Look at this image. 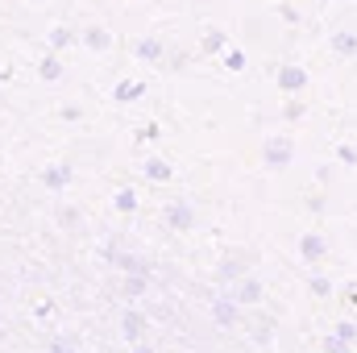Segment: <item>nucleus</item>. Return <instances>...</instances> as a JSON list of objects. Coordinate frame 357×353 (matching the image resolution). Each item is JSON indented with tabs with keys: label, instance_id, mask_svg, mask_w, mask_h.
<instances>
[{
	"label": "nucleus",
	"instance_id": "f257e3e1",
	"mask_svg": "<svg viewBox=\"0 0 357 353\" xmlns=\"http://www.w3.org/2000/svg\"><path fill=\"white\" fill-rule=\"evenodd\" d=\"M262 158H266V167H291V158H295L291 137H270L262 146Z\"/></svg>",
	"mask_w": 357,
	"mask_h": 353
},
{
	"label": "nucleus",
	"instance_id": "f03ea898",
	"mask_svg": "<svg viewBox=\"0 0 357 353\" xmlns=\"http://www.w3.org/2000/svg\"><path fill=\"white\" fill-rule=\"evenodd\" d=\"M278 88L282 91H303L307 88V71H303V67H278Z\"/></svg>",
	"mask_w": 357,
	"mask_h": 353
},
{
	"label": "nucleus",
	"instance_id": "7ed1b4c3",
	"mask_svg": "<svg viewBox=\"0 0 357 353\" xmlns=\"http://www.w3.org/2000/svg\"><path fill=\"white\" fill-rule=\"evenodd\" d=\"M167 225H171V229H178V233H187V229L195 225L191 204H171V208H167Z\"/></svg>",
	"mask_w": 357,
	"mask_h": 353
},
{
	"label": "nucleus",
	"instance_id": "20e7f679",
	"mask_svg": "<svg viewBox=\"0 0 357 353\" xmlns=\"http://www.w3.org/2000/svg\"><path fill=\"white\" fill-rule=\"evenodd\" d=\"M299 254H303L307 262H320V258H324V237H320V233H307V237L299 241Z\"/></svg>",
	"mask_w": 357,
	"mask_h": 353
},
{
	"label": "nucleus",
	"instance_id": "39448f33",
	"mask_svg": "<svg viewBox=\"0 0 357 353\" xmlns=\"http://www.w3.org/2000/svg\"><path fill=\"white\" fill-rule=\"evenodd\" d=\"M212 316H216V324H237V299H216L212 303Z\"/></svg>",
	"mask_w": 357,
	"mask_h": 353
},
{
	"label": "nucleus",
	"instance_id": "423d86ee",
	"mask_svg": "<svg viewBox=\"0 0 357 353\" xmlns=\"http://www.w3.org/2000/svg\"><path fill=\"white\" fill-rule=\"evenodd\" d=\"M262 299V283L258 278H241L237 283V303H258Z\"/></svg>",
	"mask_w": 357,
	"mask_h": 353
},
{
	"label": "nucleus",
	"instance_id": "0eeeda50",
	"mask_svg": "<svg viewBox=\"0 0 357 353\" xmlns=\"http://www.w3.org/2000/svg\"><path fill=\"white\" fill-rule=\"evenodd\" d=\"M121 329H125V337H129V341H137V337L146 333V316H142V312H129V316L121 320Z\"/></svg>",
	"mask_w": 357,
	"mask_h": 353
},
{
	"label": "nucleus",
	"instance_id": "6e6552de",
	"mask_svg": "<svg viewBox=\"0 0 357 353\" xmlns=\"http://www.w3.org/2000/svg\"><path fill=\"white\" fill-rule=\"evenodd\" d=\"M142 91H146V84H137V80H125V84H116V91H112V100L129 104V100H137Z\"/></svg>",
	"mask_w": 357,
	"mask_h": 353
},
{
	"label": "nucleus",
	"instance_id": "1a4fd4ad",
	"mask_svg": "<svg viewBox=\"0 0 357 353\" xmlns=\"http://www.w3.org/2000/svg\"><path fill=\"white\" fill-rule=\"evenodd\" d=\"M42 183H46V187H67V183H71V171H67V167H50V171L42 175Z\"/></svg>",
	"mask_w": 357,
	"mask_h": 353
},
{
	"label": "nucleus",
	"instance_id": "9d476101",
	"mask_svg": "<svg viewBox=\"0 0 357 353\" xmlns=\"http://www.w3.org/2000/svg\"><path fill=\"white\" fill-rule=\"evenodd\" d=\"M204 50H208V54H225V50H229V42H225V33H216V29H212V33L204 38Z\"/></svg>",
	"mask_w": 357,
	"mask_h": 353
},
{
	"label": "nucleus",
	"instance_id": "9b49d317",
	"mask_svg": "<svg viewBox=\"0 0 357 353\" xmlns=\"http://www.w3.org/2000/svg\"><path fill=\"white\" fill-rule=\"evenodd\" d=\"M146 175H150V179H158V183H162V179H171V167H167L162 158H150V163H146Z\"/></svg>",
	"mask_w": 357,
	"mask_h": 353
},
{
	"label": "nucleus",
	"instance_id": "f8f14e48",
	"mask_svg": "<svg viewBox=\"0 0 357 353\" xmlns=\"http://www.w3.org/2000/svg\"><path fill=\"white\" fill-rule=\"evenodd\" d=\"M158 54H162V46H158L154 38H142V42H137V59H158Z\"/></svg>",
	"mask_w": 357,
	"mask_h": 353
},
{
	"label": "nucleus",
	"instance_id": "ddd939ff",
	"mask_svg": "<svg viewBox=\"0 0 357 353\" xmlns=\"http://www.w3.org/2000/svg\"><path fill=\"white\" fill-rule=\"evenodd\" d=\"M333 50H341V54H354V50H357V38H354V33H337V38H333Z\"/></svg>",
	"mask_w": 357,
	"mask_h": 353
},
{
	"label": "nucleus",
	"instance_id": "4468645a",
	"mask_svg": "<svg viewBox=\"0 0 357 353\" xmlns=\"http://www.w3.org/2000/svg\"><path fill=\"white\" fill-rule=\"evenodd\" d=\"M225 67L229 71H245V54L241 50H225Z\"/></svg>",
	"mask_w": 357,
	"mask_h": 353
},
{
	"label": "nucleus",
	"instance_id": "2eb2a0df",
	"mask_svg": "<svg viewBox=\"0 0 357 353\" xmlns=\"http://www.w3.org/2000/svg\"><path fill=\"white\" fill-rule=\"evenodd\" d=\"M137 208V195L133 191H116V212H133Z\"/></svg>",
	"mask_w": 357,
	"mask_h": 353
},
{
	"label": "nucleus",
	"instance_id": "dca6fc26",
	"mask_svg": "<svg viewBox=\"0 0 357 353\" xmlns=\"http://www.w3.org/2000/svg\"><path fill=\"white\" fill-rule=\"evenodd\" d=\"M220 278H241V258H229L220 266Z\"/></svg>",
	"mask_w": 357,
	"mask_h": 353
},
{
	"label": "nucleus",
	"instance_id": "f3484780",
	"mask_svg": "<svg viewBox=\"0 0 357 353\" xmlns=\"http://www.w3.org/2000/svg\"><path fill=\"white\" fill-rule=\"evenodd\" d=\"M88 46H91V50H104V46H108V33H104V29H91V33H88Z\"/></svg>",
	"mask_w": 357,
	"mask_h": 353
},
{
	"label": "nucleus",
	"instance_id": "a211bd4d",
	"mask_svg": "<svg viewBox=\"0 0 357 353\" xmlns=\"http://www.w3.org/2000/svg\"><path fill=\"white\" fill-rule=\"evenodd\" d=\"M324 350H328V353H349V341H345V337H337V333H333V337H328V345H324Z\"/></svg>",
	"mask_w": 357,
	"mask_h": 353
},
{
	"label": "nucleus",
	"instance_id": "6ab92c4d",
	"mask_svg": "<svg viewBox=\"0 0 357 353\" xmlns=\"http://www.w3.org/2000/svg\"><path fill=\"white\" fill-rule=\"evenodd\" d=\"M59 71H63L59 59H46V63H42V80H59Z\"/></svg>",
	"mask_w": 357,
	"mask_h": 353
},
{
	"label": "nucleus",
	"instance_id": "aec40b11",
	"mask_svg": "<svg viewBox=\"0 0 357 353\" xmlns=\"http://www.w3.org/2000/svg\"><path fill=\"white\" fill-rule=\"evenodd\" d=\"M333 333H337V337H345L349 345H354V341H357V329H354V324H345V320H341V324H337Z\"/></svg>",
	"mask_w": 357,
	"mask_h": 353
},
{
	"label": "nucleus",
	"instance_id": "412c9836",
	"mask_svg": "<svg viewBox=\"0 0 357 353\" xmlns=\"http://www.w3.org/2000/svg\"><path fill=\"white\" fill-rule=\"evenodd\" d=\"M341 163H345V167H357V150L354 146H341Z\"/></svg>",
	"mask_w": 357,
	"mask_h": 353
},
{
	"label": "nucleus",
	"instance_id": "4be33fe9",
	"mask_svg": "<svg viewBox=\"0 0 357 353\" xmlns=\"http://www.w3.org/2000/svg\"><path fill=\"white\" fill-rule=\"evenodd\" d=\"M312 291H316V295H328V291H333V283H328V278H312Z\"/></svg>",
	"mask_w": 357,
	"mask_h": 353
},
{
	"label": "nucleus",
	"instance_id": "5701e85b",
	"mask_svg": "<svg viewBox=\"0 0 357 353\" xmlns=\"http://www.w3.org/2000/svg\"><path fill=\"white\" fill-rule=\"evenodd\" d=\"M50 42H54V46H67V42H71V33H67V29H54V33H50Z\"/></svg>",
	"mask_w": 357,
	"mask_h": 353
},
{
	"label": "nucleus",
	"instance_id": "b1692460",
	"mask_svg": "<svg viewBox=\"0 0 357 353\" xmlns=\"http://www.w3.org/2000/svg\"><path fill=\"white\" fill-rule=\"evenodd\" d=\"M142 287H146V283H142V274H133V278H129V287H125V291H129V295H142Z\"/></svg>",
	"mask_w": 357,
	"mask_h": 353
},
{
	"label": "nucleus",
	"instance_id": "393cba45",
	"mask_svg": "<svg viewBox=\"0 0 357 353\" xmlns=\"http://www.w3.org/2000/svg\"><path fill=\"white\" fill-rule=\"evenodd\" d=\"M137 353H154V350H137Z\"/></svg>",
	"mask_w": 357,
	"mask_h": 353
}]
</instances>
